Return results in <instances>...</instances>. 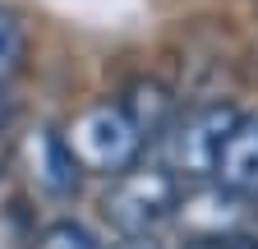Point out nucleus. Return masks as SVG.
<instances>
[{
	"label": "nucleus",
	"instance_id": "nucleus-12",
	"mask_svg": "<svg viewBox=\"0 0 258 249\" xmlns=\"http://www.w3.org/2000/svg\"><path fill=\"white\" fill-rule=\"evenodd\" d=\"M5 125H10V97L0 92V130H5Z\"/></svg>",
	"mask_w": 258,
	"mask_h": 249
},
{
	"label": "nucleus",
	"instance_id": "nucleus-8",
	"mask_svg": "<svg viewBox=\"0 0 258 249\" xmlns=\"http://www.w3.org/2000/svg\"><path fill=\"white\" fill-rule=\"evenodd\" d=\"M28 60V28L14 10L0 5V83H10Z\"/></svg>",
	"mask_w": 258,
	"mask_h": 249
},
{
	"label": "nucleus",
	"instance_id": "nucleus-10",
	"mask_svg": "<svg viewBox=\"0 0 258 249\" xmlns=\"http://www.w3.org/2000/svg\"><path fill=\"white\" fill-rule=\"evenodd\" d=\"M111 249H161V244H157L152 235H124V240H120V244H111Z\"/></svg>",
	"mask_w": 258,
	"mask_h": 249
},
{
	"label": "nucleus",
	"instance_id": "nucleus-11",
	"mask_svg": "<svg viewBox=\"0 0 258 249\" xmlns=\"http://www.w3.org/2000/svg\"><path fill=\"white\" fill-rule=\"evenodd\" d=\"M184 249H235L231 240H189Z\"/></svg>",
	"mask_w": 258,
	"mask_h": 249
},
{
	"label": "nucleus",
	"instance_id": "nucleus-9",
	"mask_svg": "<svg viewBox=\"0 0 258 249\" xmlns=\"http://www.w3.org/2000/svg\"><path fill=\"white\" fill-rule=\"evenodd\" d=\"M32 249H102L97 244V235L83 226V222H51L42 235H37V244Z\"/></svg>",
	"mask_w": 258,
	"mask_h": 249
},
{
	"label": "nucleus",
	"instance_id": "nucleus-3",
	"mask_svg": "<svg viewBox=\"0 0 258 249\" xmlns=\"http://www.w3.org/2000/svg\"><path fill=\"white\" fill-rule=\"evenodd\" d=\"M235 125H240V111L231 102H203L184 111L166 134V171L194 184L217 180V162L226 152V139L235 134Z\"/></svg>",
	"mask_w": 258,
	"mask_h": 249
},
{
	"label": "nucleus",
	"instance_id": "nucleus-1",
	"mask_svg": "<svg viewBox=\"0 0 258 249\" xmlns=\"http://www.w3.org/2000/svg\"><path fill=\"white\" fill-rule=\"evenodd\" d=\"M64 143H70V157L79 171L106 175V180L139 166V152H143V139L120 111V102H97L83 115H74V125L64 130Z\"/></svg>",
	"mask_w": 258,
	"mask_h": 249
},
{
	"label": "nucleus",
	"instance_id": "nucleus-4",
	"mask_svg": "<svg viewBox=\"0 0 258 249\" xmlns=\"http://www.w3.org/2000/svg\"><path fill=\"white\" fill-rule=\"evenodd\" d=\"M175 222H180L194 240H226V235L244 222V199L231 194V190L217 184V180H203V184H194L189 194H180Z\"/></svg>",
	"mask_w": 258,
	"mask_h": 249
},
{
	"label": "nucleus",
	"instance_id": "nucleus-2",
	"mask_svg": "<svg viewBox=\"0 0 258 249\" xmlns=\"http://www.w3.org/2000/svg\"><path fill=\"white\" fill-rule=\"evenodd\" d=\"M180 180L166 166H129L102 194V217L120 235H152L180 208Z\"/></svg>",
	"mask_w": 258,
	"mask_h": 249
},
{
	"label": "nucleus",
	"instance_id": "nucleus-7",
	"mask_svg": "<svg viewBox=\"0 0 258 249\" xmlns=\"http://www.w3.org/2000/svg\"><path fill=\"white\" fill-rule=\"evenodd\" d=\"M217 184H226L240 199H258V115H240L235 134L226 139L217 162Z\"/></svg>",
	"mask_w": 258,
	"mask_h": 249
},
{
	"label": "nucleus",
	"instance_id": "nucleus-5",
	"mask_svg": "<svg viewBox=\"0 0 258 249\" xmlns=\"http://www.w3.org/2000/svg\"><path fill=\"white\" fill-rule=\"evenodd\" d=\"M23 157H28V175L32 184H37L42 194H74V184H79V166L70 157V143H64V134L55 130H32L28 143H23Z\"/></svg>",
	"mask_w": 258,
	"mask_h": 249
},
{
	"label": "nucleus",
	"instance_id": "nucleus-6",
	"mask_svg": "<svg viewBox=\"0 0 258 249\" xmlns=\"http://www.w3.org/2000/svg\"><path fill=\"white\" fill-rule=\"evenodd\" d=\"M120 111L129 115V125L139 130L143 143H148V139H166V134H171V125L180 120V111H175V92H171L166 83H157V79H139V83H129Z\"/></svg>",
	"mask_w": 258,
	"mask_h": 249
}]
</instances>
